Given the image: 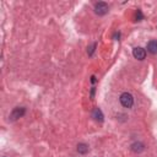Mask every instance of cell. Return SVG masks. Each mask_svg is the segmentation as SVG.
Returning <instances> with one entry per match:
<instances>
[{
  "mask_svg": "<svg viewBox=\"0 0 157 157\" xmlns=\"http://www.w3.org/2000/svg\"><path fill=\"white\" fill-rule=\"evenodd\" d=\"M119 100H120L121 106L125 107V108H131L133 104H134V97L130 95L129 92H124V93H121Z\"/></svg>",
  "mask_w": 157,
  "mask_h": 157,
  "instance_id": "6da1fadb",
  "label": "cell"
},
{
  "mask_svg": "<svg viewBox=\"0 0 157 157\" xmlns=\"http://www.w3.org/2000/svg\"><path fill=\"white\" fill-rule=\"evenodd\" d=\"M95 12H96L97 15H100V16L106 15V14L108 12V5H107L106 3H103V2L97 3V4L95 5Z\"/></svg>",
  "mask_w": 157,
  "mask_h": 157,
  "instance_id": "7a4b0ae2",
  "label": "cell"
},
{
  "mask_svg": "<svg viewBox=\"0 0 157 157\" xmlns=\"http://www.w3.org/2000/svg\"><path fill=\"white\" fill-rule=\"evenodd\" d=\"M133 55L138 60H144L145 56H146V50L144 48H141V47H136V48L133 49Z\"/></svg>",
  "mask_w": 157,
  "mask_h": 157,
  "instance_id": "3957f363",
  "label": "cell"
},
{
  "mask_svg": "<svg viewBox=\"0 0 157 157\" xmlns=\"http://www.w3.org/2000/svg\"><path fill=\"white\" fill-rule=\"evenodd\" d=\"M25 108L23 107H16V108H14V111L11 112V114H10V119L11 120H16V119H19V118H21L23 114H25Z\"/></svg>",
  "mask_w": 157,
  "mask_h": 157,
  "instance_id": "277c9868",
  "label": "cell"
},
{
  "mask_svg": "<svg viewBox=\"0 0 157 157\" xmlns=\"http://www.w3.org/2000/svg\"><path fill=\"white\" fill-rule=\"evenodd\" d=\"M92 117L95 118V120H97V121H103V113H102V111L100 109V108H95L93 109V112H92Z\"/></svg>",
  "mask_w": 157,
  "mask_h": 157,
  "instance_id": "5b68a950",
  "label": "cell"
},
{
  "mask_svg": "<svg viewBox=\"0 0 157 157\" xmlns=\"http://www.w3.org/2000/svg\"><path fill=\"white\" fill-rule=\"evenodd\" d=\"M147 52L151 54H157V41H150L147 43Z\"/></svg>",
  "mask_w": 157,
  "mask_h": 157,
  "instance_id": "8992f818",
  "label": "cell"
},
{
  "mask_svg": "<svg viewBox=\"0 0 157 157\" xmlns=\"http://www.w3.org/2000/svg\"><path fill=\"white\" fill-rule=\"evenodd\" d=\"M131 150L134 152H141V151H144V145L141 142H134L131 145Z\"/></svg>",
  "mask_w": 157,
  "mask_h": 157,
  "instance_id": "52a82bcc",
  "label": "cell"
},
{
  "mask_svg": "<svg viewBox=\"0 0 157 157\" xmlns=\"http://www.w3.org/2000/svg\"><path fill=\"white\" fill-rule=\"evenodd\" d=\"M77 152L81 155H85L88 152V146L86 144H79L77 145Z\"/></svg>",
  "mask_w": 157,
  "mask_h": 157,
  "instance_id": "ba28073f",
  "label": "cell"
},
{
  "mask_svg": "<svg viewBox=\"0 0 157 157\" xmlns=\"http://www.w3.org/2000/svg\"><path fill=\"white\" fill-rule=\"evenodd\" d=\"M95 48H96V44H92V46L88 48V49H90V50H88V54H90V55L93 54V50H95Z\"/></svg>",
  "mask_w": 157,
  "mask_h": 157,
  "instance_id": "9c48e42d",
  "label": "cell"
},
{
  "mask_svg": "<svg viewBox=\"0 0 157 157\" xmlns=\"http://www.w3.org/2000/svg\"><path fill=\"white\" fill-rule=\"evenodd\" d=\"M136 19H138V21H141V19H142V14L140 10H138V12H136Z\"/></svg>",
  "mask_w": 157,
  "mask_h": 157,
  "instance_id": "30bf717a",
  "label": "cell"
}]
</instances>
